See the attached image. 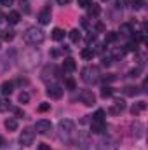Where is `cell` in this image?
Listing matches in <instances>:
<instances>
[{
  "mask_svg": "<svg viewBox=\"0 0 148 150\" xmlns=\"http://www.w3.org/2000/svg\"><path fill=\"white\" fill-rule=\"evenodd\" d=\"M45 40V33L42 28H37V26H30L26 32H25V42L30 44V45H38Z\"/></svg>",
  "mask_w": 148,
  "mask_h": 150,
  "instance_id": "6da1fadb",
  "label": "cell"
},
{
  "mask_svg": "<svg viewBox=\"0 0 148 150\" xmlns=\"http://www.w3.org/2000/svg\"><path fill=\"white\" fill-rule=\"evenodd\" d=\"M58 133H59V138H61V140L68 142V140L73 136V133H75V122L73 120H70V119H63V120H59V124H58Z\"/></svg>",
  "mask_w": 148,
  "mask_h": 150,
  "instance_id": "7a4b0ae2",
  "label": "cell"
},
{
  "mask_svg": "<svg viewBox=\"0 0 148 150\" xmlns=\"http://www.w3.org/2000/svg\"><path fill=\"white\" fill-rule=\"evenodd\" d=\"M82 80L87 84H94L99 80V68L98 67H85L82 70Z\"/></svg>",
  "mask_w": 148,
  "mask_h": 150,
  "instance_id": "3957f363",
  "label": "cell"
},
{
  "mask_svg": "<svg viewBox=\"0 0 148 150\" xmlns=\"http://www.w3.org/2000/svg\"><path fill=\"white\" fill-rule=\"evenodd\" d=\"M77 149L78 150H89L91 149V145H92V142H91V134L87 133V131H80L78 133V136H77Z\"/></svg>",
  "mask_w": 148,
  "mask_h": 150,
  "instance_id": "277c9868",
  "label": "cell"
},
{
  "mask_svg": "<svg viewBox=\"0 0 148 150\" xmlns=\"http://www.w3.org/2000/svg\"><path fill=\"white\" fill-rule=\"evenodd\" d=\"M33 138H35V131H33V129H30V127L23 129L21 134H19V143H21V147H30V145L33 143Z\"/></svg>",
  "mask_w": 148,
  "mask_h": 150,
  "instance_id": "5b68a950",
  "label": "cell"
},
{
  "mask_svg": "<svg viewBox=\"0 0 148 150\" xmlns=\"http://www.w3.org/2000/svg\"><path fill=\"white\" fill-rule=\"evenodd\" d=\"M78 100H80L84 105H87V107H92V105L96 103V96H94V93L89 91V89H82V91L78 93Z\"/></svg>",
  "mask_w": 148,
  "mask_h": 150,
  "instance_id": "8992f818",
  "label": "cell"
},
{
  "mask_svg": "<svg viewBox=\"0 0 148 150\" xmlns=\"http://www.w3.org/2000/svg\"><path fill=\"white\" fill-rule=\"evenodd\" d=\"M35 131H37L38 134H49V133L52 131V124H51V120H47V119H40V120H37V124H35Z\"/></svg>",
  "mask_w": 148,
  "mask_h": 150,
  "instance_id": "52a82bcc",
  "label": "cell"
},
{
  "mask_svg": "<svg viewBox=\"0 0 148 150\" xmlns=\"http://www.w3.org/2000/svg\"><path fill=\"white\" fill-rule=\"evenodd\" d=\"M47 96L52 100H59L63 96V87L59 84H49L47 86Z\"/></svg>",
  "mask_w": 148,
  "mask_h": 150,
  "instance_id": "ba28073f",
  "label": "cell"
},
{
  "mask_svg": "<svg viewBox=\"0 0 148 150\" xmlns=\"http://www.w3.org/2000/svg\"><path fill=\"white\" fill-rule=\"evenodd\" d=\"M125 110V101L124 100H117V101H113L110 107V113L111 115H118V113H122Z\"/></svg>",
  "mask_w": 148,
  "mask_h": 150,
  "instance_id": "9c48e42d",
  "label": "cell"
},
{
  "mask_svg": "<svg viewBox=\"0 0 148 150\" xmlns=\"http://www.w3.org/2000/svg\"><path fill=\"white\" fill-rule=\"evenodd\" d=\"M91 131H92L94 134H101V133L106 131V126H105V122H101V120H92V122H91Z\"/></svg>",
  "mask_w": 148,
  "mask_h": 150,
  "instance_id": "30bf717a",
  "label": "cell"
},
{
  "mask_svg": "<svg viewBox=\"0 0 148 150\" xmlns=\"http://www.w3.org/2000/svg\"><path fill=\"white\" fill-rule=\"evenodd\" d=\"M19 19H21V16H19V12H16V11H11V12L5 16V21H7L9 25H18Z\"/></svg>",
  "mask_w": 148,
  "mask_h": 150,
  "instance_id": "8fae6325",
  "label": "cell"
},
{
  "mask_svg": "<svg viewBox=\"0 0 148 150\" xmlns=\"http://www.w3.org/2000/svg\"><path fill=\"white\" fill-rule=\"evenodd\" d=\"M38 21H40V25H47L51 21V9H44L38 14Z\"/></svg>",
  "mask_w": 148,
  "mask_h": 150,
  "instance_id": "7c38bea8",
  "label": "cell"
},
{
  "mask_svg": "<svg viewBox=\"0 0 148 150\" xmlns=\"http://www.w3.org/2000/svg\"><path fill=\"white\" fill-rule=\"evenodd\" d=\"M145 108H147V103L145 101H140V103H134V107L131 108V113L134 115V117H138L141 112H145Z\"/></svg>",
  "mask_w": 148,
  "mask_h": 150,
  "instance_id": "4fadbf2b",
  "label": "cell"
},
{
  "mask_svg": "<svg viewBox=\"0 0 148 150\" xmlns=\"http://www.w3.org/2000/svg\"><path fill=\"white\" fill-rule=\"evenodd\" d=\"M0 37H2V40H5V42H11V40H14V37H16V32L11 30V28H4Z\"/></svg>",
  "mask_w": 148,
  "mask_h": 150,
  "instance_id": "5bb4252c",
  "label": "cell"
},
{
  "mask_svg": "<svg viewBox=\"0 0 148 150\" xmlns=\"http://www.w3.org/2000/svg\"><path fill=\"white\" fill-rule=\"evenodd\" d=\"M87 11H89V16H91V18H96V16H99V12H101L99 5H98V4H94V2H91V4H89Z\"/></svg>",
  "mask_w": 148,
  "mask_h": 150,
  "instance_id": "9a60e30c",
  "label": "cell"
},
{
  "mask_svg": "<svg viewBox=\"0 0 148 150\" xmlns=\"http://www.w3.org/2000/svg\"><path fill=\"white\" fill-rule=\"evenodd\" d=\"M0 91H2L4 96H9V94L14 91V82H4L2 87H0Z\"/></svg>",
  "mask_w": 148,
  "mask_h": 150,
  "instance_id": "2e32d148",
  "label": "cell"
},
{
  "mask_svg": "<svg viewBox=\"0 0 148 150\" xmlns=\"http://www.w3.org/2000/svg\"><path fill=\"white\" fill-rule=\"evenodd\" d=\"M5 129L7 131H16L18 129V120L14 119V117H9V119H5Z\"/></svg>",
  "mask_w": 148,
  "mask_h": 150,
  "instance_id": "e0dca14e",
  "label": "cell"
},
{
  "mask_svg": "<svg viewBox=\"0 0 148 150\" xmlns=\"http://www.w3.org/2000/svg\"><path fill=\"white\" fill-rule=\"evenodd\" d=\"M63 68H65L66 72H73L75 68H77V63H75L73 58H66V59L63 61Z\"/></svg>",
  "mask_w": 148,
  "mask_h": 150,
  "instance_id": "ac0fdd59",
  "label": "cell"
},
{
  "mask_svg": "<svg viewBox=\"0 0 148 150\" xmlns=\"http://www.w3.org/2000/svg\"><path fill=\"white\" fill-rule=\"evenodd\" d=\"M131 33H134V30H132V25H129V23H124V25L120 26V35H124V37H129Z\"/></svg>",
  "mask_w": 148,
  "mask_h": 150,
  "instance_id": "d6986e66",
  "label": "cell"
},
{
  "mask_svg": "<svg viewBox=\"0 0 148 150\" xmlns=\"http://www.w3.org/2000/svg\"><path fill=\"white\" fill-rule=\"evenodd\" d=\"M51 37H52V40L59 42V40H63V38H65V32H63L61 28H54V30H52V33H51Z\"/></svg>",
  "mask_w": 148,
  "mask_h": 150,
  "instance_id": "ffe728a7",
  "label": "cell"
},
{
  "mask_svg": "<svg viewBox=\"0 0 148 150\" xmlns=\"http://www.w3.org/2000/svg\"><path fill=\"white\" fill-rule=\"evenodd\" d=\"M80 56H82L84 59H87V61H89V59H92V58H94V51H92L91 47H85V49H82Z\"/></svg>",
  "mask_w": 148,
  "mask_h": 150,
  "instance_id": "44dd1931",
  "label": "cell"
},
{
  "mask_svg": "<svg viewBox=\"0 0 148 150\" xmlns=\"http://www.w3.org/2000/svg\"><path fill=\"white\" fill-rule=\"evenodd\" d=\"M117 40H118V33H117V32H108L106 37H105V42H106V44H113V42H117Z\"/></svg>",
  "mask_w": 148,
  "mask_h": 150,
  "instance_id": "7402d4cb",
  "label": "cell"
},
{
  "mask_svg": "<svg viewBox=\"0 0 148 150\" xmlns=\"http://www.w3.org/2000/svg\"><path fill=\"white\" fill-rule=\"evenodd\" d=\"M9 108H11L9 98H0V112H7Z\"/></svg>",
  "mask_w": 148,
  "mask_h": 150,
  "instance_id": "603a6c76",
  "label": "cell"
},
{
  "mask_svg": "<svg viewBox=\"0 0 148 150\" xmlns=\"http://www.w3.org/2000/svg\"><path fill=\"white\" fill-rule=\"evenodd\" d=\"M18 100H19V103H21V105H26V103L30 101V94H28L26 91H21V93H19V96H18Z\"/></svg>",
  "mask_w": 148,
  "mask_h": 150,
  "instance_id": "cb8c5ba5",
  "label": "cell"
},
{
  "mask_svg": "<svg viewBox=\"0 0 148 150\" xmlns=\"http://www.w3.org/2000/svg\"><path fill=\"white\" fill-rule=\"evenodd\" d=\"M92 120H101V122H105V110H96V113L92 115Z\"/></svg>",
  "mask_w": 148,
  "mask_h": 150,
  "instance_id": "d4e9b609",
  "label": "cell"
},
{
  "mask_svg": "<svg viewBox=\"0 0 148 150\" xmlns=\"http://www.w3.org/2000/svg\"><path fill=\"white\" fill-rule=\"evenodd\" d=\"M111 61H113V58H111L110 54H106V56L103 54V56H101V65H103V67H110Z\"/></svg>",
  "mask_w": 148,
  "mask_h": 150,
  "instance_id": "484cf974",
  "label": "cell"
},
{
  "mask_svg": "<svg viewBox=\"0 0 148 150\" xmlns=\"http://www.w3.org/2000/svg\"><path fill=\"white\" fill-rule=\"evenodd\" d=\"M138 44H140V42H136V40H131V42L127 44L125 51H134V52H136V51H138Z\"/></svg>",
  "mask_w": 148,
  "mask_h": 150,
  "instance_id": "4316f807",
  "label": "cell"
},
{
  "mask_svg": "<svg viewBox=\"0 0 148 150\" xmlns=\"http://www.w3.org/2000/svg\"><path fill=\"white\" fill-rule=\"evenodd\" d=\"M70 40H72V42H78V40H80V32H78V30H72V32H70Z\"/></svg>",
  "mask_w": 148,
  "mask_h": 150,
  "instance_id": "83f0119b",
  "label": "cell"
},
{
  "mask_svg": "<svg viewBox=\"0 0 148 150\" xmlns=\"http://www.w3.org/2000/svg\"><path fill=\"white\" fill-rule=\"evenodd\" d=\"M111 94H113L111 87H103V89H101V96H103V98H110Z\"/></svg>",
  "mask_w": 148,
  "mask_h": 150,
  "instance_id": "f1b7e54d",
  "label": "cell"
},
{
  "mask_svg": "<svg viewBox=\"0 0 148 150\" xmlns=\"http://www.w3.org/2000/svg\"><path fill=\"white\" fill-rule=\"evenodd\" d=\"M19 5H21V11H23V12H30V4H28V0H21Z\"/></svg>",
  "mask_w": 148,
  "mask_h": 150,
  "instance_id": "f546056e",
  "label": "cell"
},
{
  "mask_svg": "<svg viewBox=\"0 0 148 150\" xmlns=\"http://www.w3.org/2000/svg\"><path fill=\"white\" fill-rule=\"evenodd\" d=\"M140 91H138V87H125V94H129V96H136Z\"/></svg>",
  "mask_w": 148,
  "mask_h": 150,
  "instance_id": "4dcf8cb0",
  "label": "cell"
},
{
  "mask_svg": "<svg viewBox=\"0 0 148 150\" xmlns=\"http://www.w3.org/2000/svg\"><path fill=\"white\" fill-rule=\"evenodd\" d=\"M134 126H136V136L140 138V136L143 134V124H140V122H134Z\"/></svg>",
  "mask_w": 148,
  "mask_h": 150,
  "instance_id": "1f68e13d",
  "label": "cell"
},
{
  "mask_svg": "<svg viewBox=\"0 0 148 150\" xmlns=\"http://www.w3.org/2000/svg\"><path fill=\"white\" fill-rule=\"evenodd\" d=\"M143 4H145V0H132V9H141L143 7Z\"/></svg>",
  "mask_w": 148,
  "mask_h": 150,
  "instance_id": "d6a6232c",
  "label": "cell"
},
{
  "mask_svg": "<svg viewBox=\"0 0 148 150\" xmlns=\"http://www.w3.org/2000/svg\"><path fill=\"white\" fill-rule=\"evenodd\" d=\"M78 2V7H84V9H87L89 7V4L92 2V0H77Z\"/></svg>",
  "mask_w": 148,
  "mask_h": 150,
  "instance_id": "836d02e7",
  "label": "cell"
},
{
  "mask_svg": "<svg viewBox=\"0 0 148 150\" xmlns=\"http://www.w3.org/2000/svg\"><path fill=\"white\" fill-rule=\"evenodd\" d=\"M65 86H66L68 89H75V80H72V79H66V80H65Z\"/></svg>",
  "mask_w": 148,
  "mask_h": 150,
  "instance_id": "e575fe53",
  "label": "cell"
},
{
  "mask_svg": "<svg viewBox=\"0 0 148 150\" xmlns=\"http://www.w3.org/2000/svg\"><path fill=\"white\" fill-rule=\"evenodd\" d=\"M49 108H51L49 103H42V105L38 107V112H45V110H49Z\"/></svg>",
  "mask_w": 148,
  "mask_h": 150,
  "instance_id": "d590c367",
  "label": "cell"
},
{
  "mask_svg": "<svg viewBox=\"0 0 148 150\" xmlns=\"http://www.w3.org/2000/svg\"><path fill=\"white\" fill-rule=\"evenodd\" d=\"M12 4H14V0H0V5H4V7H9Z\"/></svg>",
  "mask_w": 148,
  "mask_h": 150,
  "instance_id": "8d00e7d4",
  "label": "cell"
},
{
  "mask_svg": "<svg viewBox=\"0 0 148 150\" xmlns=\"http://www.w3.org/2000/svg\"><path fill=\"white\" fill-rule=\"evenodd\" d=\"M38 150H52V149H51L49 145H45V143H40V145H38Z\"/></svg>",
  "mask_w": 148,
  "mask_h": 150,
  "instance_id": "74e56055",
  "label": "cell"
},
{
  "mask_svg": "<svg viewBox=\"0 0 148 150\" xmlns=\"http://www.w3.org/2000/svg\"><path fill=\"white\" fill-rule=\"evenodd\" d=\"M70 2H72V0H58V4H59V5H68Z\"/></svg>",
  "mask_w": 148,
  "mask_h": 150,
  "instance_id": "f35d334b",
  "label": "cell"
},
{
  "mask_svg": "<svg viewBox=\"0 0 148 150\" xmlns=\"http://www.w3.org/2000/svg\"><path fill=\"white\" fill-rule=\"evenodd\" d=\"M16 115H18V117H25V112H23L21 108H18V110H16Z\"/></svg>",
  "mask_w": 148,
  "mask_h": 150,
  "instance_id": "ab89813d",
  "label": "cell"
},
{
  "mask_svg": "<svg viewBox=\"0 0 148 150\" xmlns=\"http://www.w3.org/2000/svg\"><path fill=\"white\" fill-rule=\"evenodd\" d=\"M117 4H118V7H124L127 4V0H117Z\"/></svg>",
  "mask_w": 148,
  "mask_h": 150,
  "instance_id": "60d3db41",
  "label": "cell"
},
{
  "mask_svg": "<svg viewBox=\"0 0 148 150\" xmlns=\"http://www.w3.org/2000/svg\"><path fill=\"white\" fill-rule=\"evenodd\" d=\"M2 21H5V16H2V14H0V25H2Z\"/></svg>",
  "mask_w": 148,
  "mask_h": 150,
  "instance_id": "b9f144b4",
  "label": "cell"
},
{
  "mask_svg": "<svg viewBox=\"0 0 148 150\" xmlns=\"http://www.w3.org/2000/svg\"><path fill=\"white\" fill-rule=\"evenodd\" d=\"M2 145H4V138L0 136V147H2Z\"/></svg>",
  "mask_w": 148,
  "mask_h": 150,
  "instance_id": "7bdbcfd3",
  "label": "cell"
},
{
  "mask_svg": "<svg viewBox=\"0 0 148 150\" xmlns=\"http://www.w3.org/2000/svg\"><path fill=\"white\" fill-rule=\"evenodd\" d=\"M0 47H2V44H0Z\"/></svg>",
  "mask_w": 148,
  "mask_h": 150,
  "instance_id": "ee69618b",
  "label": "cell"
}]
</instances>
